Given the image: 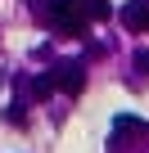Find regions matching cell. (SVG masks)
I'll list each match as a JSON object with an SVG mask.
<instances>
[{
	"mask_svg": "<svg viewBox=\"0 0 149 153\" xmlns=\"http://www.w3.org/2000/svg\"><path fill=\"white\" fill-rule=\"evenodd\" d=\"M82 5H86V14H91V23H104L113 9H109V0H82Z\"/></svg>",
	"mask_w": 149,
	"mask_h": 153,
	"instance_id": "cell-5",
	"label": "cell"
},
{
	"mask_svg": "<svg viewBox=\"0 0 149 153\" xmlns=\"http://www.w3.org/2000/svg\"><path fill=\"white\" fill-rule=\"evenodd\" d=\"M122 27L127 32H149V0H127L122 5Z\"/></svg>",
	"mask_w": 149,
	"mask_h": 153,
	"instance_id": "cell-4",
	"label": "cell"
},
{
	"mask_svg": "<svg viewBox=\"0 0 149 153\" xmlns=\"http://www.w3.org/2000/svg\"><path fill=\"white\" fill-rule=\"evenodd\" d=\"M136 68H140V72H149V50H140V54H136Z\"/></svg>",
	"mask_w": 149,
	"mask_h": 153,
	"instance_id": "cell-7",
	"label": "cell"
},
{
	"mask_svg": "<svg viewBox=\"0 0 149 153\" xmlns=\"http://www.w3.org/2000/svg\"><path fill=\"white\" fill-rule=\"evenodd\" d=\"M50 76H54V86H59L63 95H82V86H86V72H82V63H59Z\"/></svg>",
	"mask_w": 149,
	"mask_h": 153,
	"instance_id": "cell-3",
	"label": "cell"
},
{
	"mask_svg": "<svg viewBox=\"0 0 149 153\" xmlns=\"http://www.w3.org/2000/svg\"><path fill=\"white\" fill-rule=\"evenodd\" d=\"M45 23L59 27V32H68V36H77V32H86L91 14H86L82 0H45Z\"/></svg>",
	"mask_w": 149,
	"mask_h": 153,
	"instance_id": "cell-1",
	"label": "cell"
},
{
	"mask_svg": "<svg viewBox=\"0 0 149 153\" xmlns=\"http://www.w3.org/2000/svg\"><path fill=\"white\" fill-rule=\"evenodd\" d=\"M131 135H136V140H149V122H140V117H131V113L113 117V153H118Z\"/></svg>",
	"mask_w": 149,
	"mask_h": 153,
	"instance_id": "cell-2",
	"label": "cell"
},
{
	"mask_svg": "<svg viewBox=\"0 0 149 153\" xmlns=\"http://www.w3.org/2000/svg\"><path fill=\"white\" fill-rule=\"evenodd\" d=\"M54 90H59V86H54V76H36V81H32V95H36V99H50Z\"/></svg>",
	"mask_w": 149,
	"mask_h": 153,
	"instance_id": "cell-6",
	"label": "cell"
}]
</instances>
